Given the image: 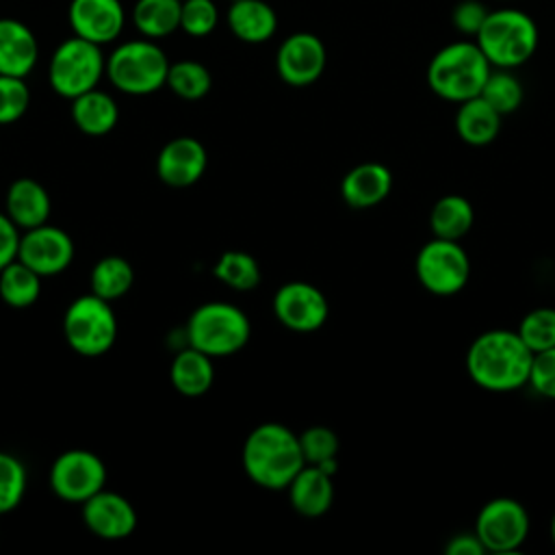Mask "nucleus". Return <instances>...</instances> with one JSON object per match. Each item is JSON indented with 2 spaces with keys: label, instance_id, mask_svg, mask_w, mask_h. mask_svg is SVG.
I'll list each match as a JSON object with an SVG mask.
<instances>
[{
  "label": "nucleus",
  "instance_id": "nucleus-1",
  "mask_svg": "<svg viewBox=\"0 0 555 555\" xmlns=\"http://www.w3.org/2000/svg\"><path fill=\"white\" fill-rule=\"evenodd\" d=\"M533 351L516 330H488L466 351L468 377L483 390L512 392L529 384Z\"/></svg>",
  "mask_w": 555,
  "mask_h": 555
},
{
  "label": "nucleus",
  "instance_id": "nucleus-2",
  "mask_svg": "<svg viewBox=\"0 0 555 555\" xmlns=\"http://www.w3.org/2000/svg\"><path fill=\"white\" fill-rule=\"evenodd\" d=\"M243 470L260 488L286 490L306 466L299 434L282 423H262L249 431L243 444Z\"/></svg>",
  "mask_w": 555,
  "mask_h": 555
},
{
  "label": "nucleus",
  "instance_id": "nucleus-3",
  "mask_svg": "<svg viewBox=\"0 0 555 555\" xmlns=\"http://www.w3.org/2000/svg\"><path fill=\"white\" fill-rule=\"evenodd\" d=\"M490 72L492 65L475 39H460L442 46L431 56L425 78L438 98L460 104L481 93Z\"/></svg>",
  "mask_w": 555,
  "mask_h": 555
},
{
  "label": "nucleus",
  "instance_id": "nucleus-4",
  "mask_svg": "<svg viewBox=\"0 0 555 555\" xmlns=\"http://www.w3.org/2000/svg\"><path fill=\"white\" fill-rule=\"evenodd\" d=\"M492 67L516 69L525 65L538 50L540 30L535 20L514 7L490 9L483 26L475 35Z\"/></svg>",
  "mask_w": 555,
  "mask_h": 555
},
{
  "label": "nucleus",
  "instance_id": "nucleus-5",
  "mask_svg": "<svg viewBox=\"0 0 555 555\" xmlns=\"http://www.w3.org/2000/svg\"><path fill=\"white\" fill-rule=\"evenodd\" d=\"M169 65L165 50L154 39H128L106 56V78L126 95H150L167 85Z\"/></svg>",
  "mask_w": 555,
  "mask_h": 555
},
{
  "label": "nucleus",
  "instance_id": "nucleus-6",
  "mask_svg": "<svg viewBox=\"0 0 555 555\" xmlns=\"http://www.w3.org/2000/svg\"><path fill=\"white\" fill-rule=\"evenodd\" d=\"M184 334L191 347L210 358H225L249 343L251 323L234 304L206 301L191 312Z\"/></svg>",
  "mask_w": 555,
  "mask_h": 555
},
{
  "label": "nucleus",
  "instance_id": "nucleus-7",
  "mask_svg": "<svg viewBox=\"0 0 555 555\" xmlns=\"http://www.w3.org/2000/svg\"><path fill=\"white\" fill-rule=\"evenodd\" d=\"M106 76V56L102 46L82 37L63 39L48 61V82L65 100H74L95 89Z\"/></svg>",
  "mask_w": 555,
  "mask_h": 555
},
{
  "label": "nucleus",
  "instance_id": "nucleus-8",
  "mask_svg": "<svg viewBox=\"0 0 555 555\" xmlns=\"http://www.w3.org/2000/svg\"><path fill=\"white\" fill-rule=\"evenodd\" d=\"M63 336L85 358H98L111 351L117 340V317L111 301L95 293L74 299L63 314Z\"/></svg>",
  "mask_w": 555,
  "mask_h": 555
},
{
  "label": "nucleus",
  "instance_id": "nucleus-9",
  "mask_svg": "<svg viewBox=\"0 0 555 555\" xmlns=\"http://www.w3.org/2000/svg\"><path fill=\"white\" fill-rule=\"evenodd\" d=\"M414 269L421 286L427 293L451 297L468 284L470 258L460 241L434 236L418 249Z\"/></svg>",
  "mask_w": 555,
  "mask_h": 555
},
{
  "label": "nucleus",
  "instance_id": "nucleus-10",
  "mask_svg": "<svg viewBox=\"0 0 555 555\" xmlns=\"http://www.w3.org/2000/svg\"><path fill=\"white\" fill-rule=\"evenodd\" d=\"M473 531L486 551L514 553L529 535V514L520 501L496 496L479 509Z\"/></svg>",
  "mask_w": 555,
  "mask_h": 555
},
{
  "label": "nucleus",
  "instance_id": "nucleus-11",
  "mask_svg": "<svg viewBox=\"0 0 555 555\" xmlns=\"http://www.w3.org/2000/svg\"><path fill=\"white\" fill-rule=\"evenodd\" d=\"M106 466L100 455L87 449L63 451L50 466V488L67 503H85L104 490Z\"/></svg>",
  "mask_w": 555,
  "mask_h": 555
},
{
  "label": "nucleus",
  "instance_id": "nucleus-12",
  "mask_svg": "<svg viewBox=\"0 0 555 555\" xmlns=\"http://www.w3.org/2000/svg\"><path fill=\"white\" fill-rule=\"evenodd\" d=\"M273 312L286 330L310 334L325 325L330 317V304L314 284L293 280L275 291Z\"/></svg>",
  "mask_w": 555,
  "mask_h": 555
},
{
  "label": "nucleus",
  "instance_id": "nucleus-13",
  "mask_svg": "<svg viewBox=\"0 0 555 555\" xmlns=\"http://www.w3.org/2000/svg\"><path fill=\"white\" fill-rule=\"evenodd\" d=\"M327 65V50L321 37L308 30L291 33L275 52V72L291 87H308L321 78Z\"/></svg>",
  "mask_w": 555,
  "mask_h": 555
},
{
  "label": "nucleus",
  "instance_id": "nucleus-14",
  "mask_svg": "<svg viewBox=\"0 0 555 555\" xmlns=\"http://www.w3.org/2000/svg\"><path fill=\"white\" fill-rule=\"evenodd\" d=\"M76 247L72 236L50 223L24 230L20 238L17 260L28 264L41 278L63 273L74 260Z\"/></svg>",
  "mask_w": 555,
  "mask_h": 555
},
{
  "label": "nucleus",
  "instance_id": "nucleus-15",
  "mask_svg": "<svg viewBox=\"0 0 555 555\" xmlns=\"http://www.w3.org/2000/svg\"><path fill=\"white\" fill-rule=\"evenodd\" d=\"M67 24L72 35L106 46L119 39L126 26V9L121 0H69Z\"/></svg>",
  "mask_w": 555,
  "mask_h": 555
},
{
  "label": "nucleus",
  "instance_id": "nucleus-16",
  "mask_svg": "<svg viewBox=\"0 0 555 555\" xmlns=\"http://www.w3.org/2000/svg\"><path fill=\"white\" fill-rule=\"evenodd\" d=\"M87 529L102 540H124L137 529V512L119 492L100 490L82 503Z\"/></svg>",
  "mask_w": 555,
  "mask_h": 555
},
{
  "label": "nucleus",
  "instance_id": "nucleus-17",
  "mask_svg": "<svg viewBox=\"0 0 555 555\" xmlns=\"http://www.w3.org/2000/svg\"><path fill=\"white\" fill-rule=\"evenodd\" d=\"M208 165L206 147L193 137H176L167 141L156 158V176L176 189L195 184Z\"/></svg>",
  "mask_w": 555,
  "mask_h": 555
},
{
  "label": "nucleus",
  "instance_id": "nucleus-18",
  "mask_svg": "<svg viewBox=\"0 0 555 555\" xmlns=\"http://www.w3.org/2000/svg\"><path fill=\"white\" fill-rule=\"evenodd\" d=\"M39 61V41L28 24L0 17V74L26 78Z\"/></svg>",
  "mask_w": 555,
  "mask_h": 555
},
{
  "label": "nucleus",
  "instance_id": "nucleus-19",
  "mask_svg": "<svg viewBox=\"0 0 555 555\" xmlns=\"http://www.w3.org/2000/svg\"><path fill=\"white\" fill-rule=\"evenodd\" d=\"M392 189V173L382 163H360L349 169L340 182V195L347 206L362 210L373 208L388 197Z\"/></svg>",
  "mask_w": 555,
  "mask_h": 555
},
{
  "label": "nucleus",
  "instance_id": "nucleus-20",
  "mask_svg": "<svg viewBox=\"0 0 555 555\" xmlns=\"http://www.w3.org/2000/svg\"><path fill=\"white\" fill-rule=\"evenodd\" d=\"M4 212L20 230H30L48 223L52 199L41 182L33 178H17L7 189Z\"/></svg>",
  "mask_w": 555,
  "mask_h": 555
},
{
  "label": "nucleus",
  "instance_id": "nucleus-21",
  "mask_svg": "<svg viewBox=\"0 0 555 555\" xmlns=\"http://www.w3.org/2000/svg\"><path fill=\"white\" fill-rule=\"evenodd\" d=\"M334 475L319 466L306 464L288 483V501L293 509L306 518L323 516L334 501Z\"/></svg>",
  "mask_w": 555,
  "mask_h": 555
},
{
  "label": "nucleus",
  "instance_id": "nucleus-22",
  "mask_svg": "<svg viewBox=\"0 0 555 555\" xmlns=\"http://www.w3.org/2000/svg\"><path fill=\"white\" fill-rule=\"evenodd\" d=\"M230 33L243 43H264L278 30V13L264 0H234L225 11Z\"/></svg>",
  "mask_w": 555,
  "mask_h": 555
},
{
  "label": "nucleus",
  "instance_id": "nucleus-23",
  "mask_svg": "<svg viewBox=\"0 0 555 555\" xmlns=\"http://www.w3.org/2000/svg\"><path fill=\"white\" fill-rule=\"evenodd\" d=\"M72 102V121L74 126L89 137L108 134L119 121V106L115 98L102 89H91Z\"/></svg>",
  "mask_w": 555,
  "mask_h": 555
},
{
  "label": "nucleus",
  "instance_id": "nucleus-24",
  "mask_svg": "<svg viewBox=\"0 0 555 555\" xmlns=\"http://www.w3.org/2000/svg\"><path fill=\"white\" fill-rule=\"evenodd\" d=\"M501 119V113H496L481 95H475L457 104L455 132L464 143L481 147L499 137Z\"/></svg>",
  "mask_w": 555,
  "mask_h": 555
},
{
  "label": "nucleus",
  "instance_id": "nucleus-25",
  "mask_svg": "<svg viewBox=\"0 0 555 555\" xmlns=\"http://www.w3.org/2000/svg\"><path fill=\"white\" fill-rule=\"evenodd\" d=\"M169 379L173 388L184 397H199L210 390L215 382L212 358L204 351L186 345L180 349L171 362Z\"/></svg>",
  "mask_w": 555,
  "mask_h": 555
},
{
  "label": "nucleus",
  "instance_id": "nucleus-26",
  "mask_svg": "<svg viewBox=\"0 0 555 555\" xmlns=\"http://www.w3.org/2000/svg\"><path fill=\"white\" fill-rule=\"evenodd\" d=\"M182 0H137L132 4V26L141 37L165 39L180 28Z\"/></svg>",
  "mask_w": 555,
  "mask_h": 555
},
{
  "label": "nucleus",
  "instance_id": "nucleus-27",
  "mask_svg": "<svg viewBox=\"0 0 555 555\" xmlns=\"http://www.w3.org/2000/svg\"><path fill=\"white\" fill-rule=\"evenodd\" d=\"M473 223H475V210L464 195L449 193V195H442L431 206L429 228L438 238L460 241L470 232Z\"/></svg>",
  "mask_w": 555,
  "mask_h": 555
},
{
  "label": "nucleus",
  "instance_id": "nucleus-28",
  "mask_svg": "<svg viewBox=\"0 0 555 555\" xmlns=\"http://www.w3.org/2000/svg\"><path fill=\"white\" fill-rule=\"evenodd\" d=\"M41 275L22 260H13L0 271V299L11 308H28L41 295Z\"/></svg>",
  "mask_w": 555,
  "mask_h": 555
},
{
  "label": "nucleus",
  "instance_id": "nucleus-29",
  "mask_svg": "<svg viewBox=\"0 0 555 555\" xmlns=\"http://www.w3.org/2000/svg\"><path fill=\"white\" fill-rule=\"evenodd\" d=\"M134 284V269L121 256H104L91 269V293L106 301L121 299Z\"/></svg>",
  "mask_w": 555,
  "mask_h": 555
},
{
  "label": "nucleus",
  "instance_id": "nucleus-30",
  "mask_svg": "<svg viewBox=\"0 0 555 555\" xmlns=\"http://www.w3.org/2000/svg\"><path fill=\"white\" fill-rule=\"evenodd\" d=\"M165 87H169L171 93H176L178 98L195 102V100H202L210 91L212 76L204 63L193 61V59H182V61H176L169 65Z\"/></svg>",
  "mask_w": 555,
  "mask_h": 555
},
{
  "label": "nucleus",
  "instance_id": "nucleus-31",
  "mask_svg": "<svg viewBox=\"0 0 555 555\" xmlns=\"http://www.w3.org/2000/svg\"><path fill=\"white\" fill-rule=\"evenodd\" d=\"M215 278L234 291H251L260 284L258 260L241 249L223 251L215 264Z\"/></svg>",
  "mask_w": 555,
  "mask_h": 555
},
{
  "label": "nucleus",
  "instance_id": "nucleus-32",
  "mask_svg": "<svg viewBox=\"0 0 555 555\" xmlns=\"http://www.w3.org/2000/svg\"><path fill=\"white\" fill-rule=\"evenodd\" d=\"M479 95L496 113L509 115V113L520 108L522 98H525V89H522V82L518 80V76L512 69L492 67V72H490V76H488Z\"/></svg>",
  "mask_w": 555,
  "mask_h": 555
},
{
  "label": "nucleus",
  "instance_id": "nucleus-33",
  "mask_svg": "<svg viewBox=\"0 0 555 555\" xmlns=\"http://www.w3.org/2000/svg\"><path fill=\"white\" fill-rule=\"evenodd\" d=\"M299 444L306 464L319 466L321 470L334 475L338 468V436L325 425H312L299 434Z\"/></svg>",
  "mask_w": 555,
  "mask_h": 555
},
{
  "label": "nucleus",
  "instance_id": "nucleus-34",
  "mask_svg": "<svg viewBox=\"0 0 555 555\" xmlns=\"http://www.w3.org/2000/svg\"><path fill=\"white\" fill-rule=\"evenodd\" d=\"M28 486L26 466L9 451H0V516L13 512Z\"/></svg>",
  "mask_w": 555,
  "mask_h": 555
},
{
  "label": "nucleus",
  "instance_id": "nucleus-35",
  "mask_svg": "<svg viewBox=\"0 0 555 555\" xmlns=\"http://www.w3.org/2000/svg\"><path fill=\"white\" fill-rule=\"evenodd\" d=\"M516 332L533 353L555 347V308L540 306L529 310Z\"/></svg>",
  "mask_w": 555,
  "mask_h": 555
},
{
  "label": "nucleus",
  "instance_id": "nucleus-36",
  "mask_svg": "<svg viewBox=\"0 0 555 555\" xmlns=\"http://www.w3.org/2000/svg\"><path fill=\"white\" fill-rule=\"evenodd\" d=\"M219 24V9L215 0H182L180 30L189 37H208Z\"/></svg>",
  "mask_w": 555,
  "mask_h": 555
},
{
  "label": "nucleus",
  "instance_id": "nucleus-37",
  "mask_svg": "<svg viewBox=\"0 0 555 555\" xmlns=\"http://www.w3.org/2000/svg\"><path fill=\"white\" fill-rule=\"evenodd\" d=\"M30 106V89L24 78L0 74V126L15 124Z\"/></svg>",
  "mask_w": 555,
  "mask_h": 555
},
{
  "label": "nucleus",
  "instance_id": "nucleus-38",
  "mask_svg": "<svg viewBox=\"0 0 555 555\" xmlns=\"http://www.w3.org/2000/svg\"><path fill=\"white\" fill-rule=\"evenodd\" d=\"M529 386L544 399H555V347L533 353Z\"/></svg>",
  "mask_w": 555,
  "mask_h": 555
},
{
  "label": "nucleus",
  "instance_id": "nucleus-39",
  "mask_svg": "<svg viewBox=\"0 0 555 555\" xmlns=\"http://www.w3.org/2000/svg\"><path fill=\"white\" fill-rule=\"evenodd\" d=\"M488 13H490V7L481 0H460L451 9V22L460 35L475 39V35L483 26Z\"/></svg>",
  "mask_w": 555,
  "mask_h": 555
},
{
  "label": "nucleus",
  "instance_id": "nucleus-40",
  "mask_svg": "<svg viewBox=\"0 0 555 555\" xmlns=\"http://www.w3.org/2000/svg\"><path fill=\"white\" fill-rule=\"evenodd\" d=\"M20 228L11 221L7 212H0V271L17 260V249H20Z\"/></svg>",
  "mask_w": 555,
  "mask_h": 555
},
{
  "label": "nucleus",
  "instance_id": "nucleus-41",
  "mask_svg": "<svg viewBox=\"0 0 555 555\" xmlns=\"http://www.w3.org/2000/svg\"><path fill=\"white\" fill-rule=\"evenodd\" d=\"M444 551H447V555H481V553H486V548H483V544L479 542V538H477L475 531L453 535V538L447 542Z\"/></svg>",
  "mask_w": 555,
  "mask_h": 555
},
{
  "label": "nucleus",
  "instance_id": "nucleus-42",
  "mask_svg": "<svg viewBox=\"0 0 555 555\" xmlns=\"http://www.w3.org/2000/svg\"><path fill=\"white\" fill-rule=\"evenodd\" d=\"M551 538H553V544H555V514L551 518Z\"/></svg>",
  "mask_w": 555,
  "mask_h": 555
},
{
  "label": "nucleus",
  "instance_id": "nucleus-43",
  "mask_svg": "<svg viewBox=\"0 0 555 555\" xmlns=\"http://www.w3.org/2000/svg\"><path fill=\"white\" fill-rule=\"evenodd\" d=\"M496 2H514V0H496Z\"/></svg>",
  "mask_w": 555,
  "mask_h": 555
},
{
  "label": "nucleus",
  "instance_id": "nucleus-44",
  "mask_svg": "<svg viewBox=\"0 0 555 555\" xmlns=\"http://www.w3.org/2000/svg\"><path fill=\"white\" fill-rule=\"evenodd\" d=\"M230 2H234V0H230Z\"/></svg>",
  "mask_w": 555,
  "mask_h": 555
}]
</instances>
